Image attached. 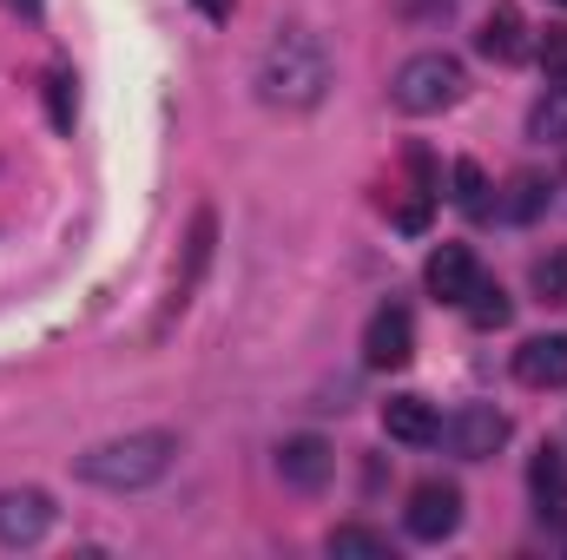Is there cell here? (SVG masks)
Segmentation results:
<instances>
[{
	"label": "cell",
	"mask_w": 567,
	"mask_h": 560,
	"mask_svg": "<svg viewBox=\"0 0 567 560\" xmlns=\"http://www.w3.org/2000/svg\"><path fill=\"white\" fill-rule=\"evenodd\" d=\"M178 462V435L172 428H133V435H113V442H93L73 475L86 488H106V495H140L152 481H165Z\"/></svg>",
	"instance_id": "obj_1"
},
{
	"label": "cell",
	"mask_w": 567,
	"mask_h": 560,
	"mask_svg": "<svg viewBox=\"0 0 567 560\" xmlns=\"http://www.w3.org/2000/svg\"><path fill=\"white\" fill-rule=\"evenodd\" d=\"M323 93H330V53H323V40L303 33V27L278 33L265 46V60H258V100L278 106V113H310Z\"/></svg>",
	"instance_id": "obj_2"
},
{
	"label": "cell",
	"mask_w": 567,
	"mask_h": 560,
	"mask_svg": "<svg viewBox=\"0 0 567 560\" xmlns=\"http://www.w3.org/2000/svg\"><path fill=\"white\" fill-rule=\"evenodd\" d=\"M468 93V73L455 53H410L390 80V106L410 113V120H429V113H449L455 100Z\"/></svg>",
	"instance_id": "obj_3"
},
{
	"label": "cell",
	"mask_w": 567,
	"mask_h": 560,
	"mask_svg": "<svg viewBox=\"0 0 567 560\" xmlns=\"http://www.w3.org/2000/svg\"><path fill=\"white\" fill-rule=\"evenodd\" d=\"M508 435H515V422L502 416L495 403H468V409H455V416L442 422L435 442H449V455H462V462H488Z\"/></svg>",
	"instance_id": "obj_4"
},
{
	"label": "cell",
	"mask_w": 567,
	"mask_h": 560,
	"mask_svg": "<svg viewBox=\"0 0 567 560\" xmlns=\"http://www.w3.org/2000/svg\"><path fill=\"white\" fill-rule=\"evenodd\" d=\"M403 528H410V541H449L455 528H462V488L455 481H416L410 488V508H403Z\"/></svg>",
	"instance_id": "obj_5"
},
{
	"label": "cell",
	"mask_w": 567,
	"mask_h": 560,
	"mask_svg": "<svg viewBox=\"0 0 567 560\" xmlns=\"http://www.w3.org/2000/svg\"><path fill=\"white\" fill-rule=\"evenodd\" d=\"M416 356V317L403 303H383L370 323H363V363L370 370H403Z\"/></svg>",
	"instance_id": "obj_6"
},
{
	"label": "cell",
	"mask_w": 567,
	"mask_h": 560,
	"mask_svg": "<svg viewBox=\"0 0 567 560\" xmlns=\"http://www.w3.org/2000/svg\"><path fill=\"white\" fill-rule=\"evenodd\" d=\"M53 528L47 488H0V548H40Z\"/></svg>",
	"instance_id": "obj_7"
},
{
	"label": "cell",
	"mask_w": 567,
	"mask_h": 560,
	"mask_svg": "<svg viewBox=\"0 0 567 560\" xmlns=\"http://www.w3.org/2000/svg\"><path fill=\"white\" fill-rule=\"evenodd\" d=\"M278 475H284V488H297V495H323L330 475H337V448L323 435H290L278 448Z\"/></svg>",
	"instance_id": "obj_8"
},
{
	"label": "cell",
	"mask_w": 567,
	"mask_h": 560,
	"mask_svg": "<svg viewBox=\"0 0 567 560\" xmlns=\"http://www.w3.org/2000/svg\"><path fill=\"white\" fill-rule=\"evenodd\" d=\"M212 238H218V218H212V205H198V218H192V238H185V271L172 278V303H165V317H158V330H172V317L192 303V290L205 278V265H212Z\"/></svg>",
	"instance_id": "obj_9"
},
{
	"label": "cell",
	"mask_w": 567,
	"mask_h": 560,
	"mask_svg": "<svg viewBox=\"0 0 567 560\" xmlns=\"http://www.w3.org/2000/svg\"><path fill=\"white\" fill-rule=\"evenodd\" d=\"M475 278H482V265H475V251H468V245H435V251H429V265H423L429 297H435V303H455V310H462V297L475 290Z\"/></svg>",
	"instance_id": "obj_10"
},
{
	"label": "cell",
	"mask_w": 567,
	"mask_h": 560,
	"mask_svg": "<svg viewBox=\"0 0 567 560\" xmlns=\"http://www.w3.org/2000/svg\"><path fill=\"white\" fill-rule=\"evenodd\" d=\"M515 376L528 390H567V330H548V336H528L515 350Z\"/></svg>",
	"instance_id": "obj_11"
},
{
	"label": "cell",
	"mask_w": 567,
	"mask_h": 560,
	"mask_svg": "<svg viewBox=\"0 0 567 560\" xmlns=\"http://www.w3.org/2000/svg\"><path fill=\"white\" fill-rule=\"evenodd\" d=\"M383 428H390V442H403V448H429V442L442 435V416H435L429 396H390V403H383Z\"/></svg>",
	"instance_id": "obj_12"
},
{
	"label": "cell",
	"mask_w": 567,
	"mask_h": 560,
	"mask_svg": "<svg viewBox=\"0 0 567 560\" xmlns=\"http://www.w3.org/2000/svg\"><path fill=\"white\" fill-rule=\"evenodd\" d=\"M475 46L488 53V60H502V66H515V60H528V20H522V7H495L488 20H482V33H475Z\"/></svg>",
	"instance_id": "obj_13"
},
{
	"label": "cell",
	"mask_w": 567,
	"mask_h": 560,
	"mask_svg": "<svg viewBox=\"0 0 567 560\" xmlns=\"http://www.w3.org/2000/svg\"><path fill=\"white\" fill-rule=\"evenodd\" d=\"M528 495H535V508L548 521H561L567 515V448H542L528 462Z\"/></svg>",
	"instance_id": "obj_14"
},
{
	"label": "cell",
	"mask_w": 567,
	"mask_h": 560,
	"mask_svg": "<svg viewBox=\"0 0 567 560\" xmlns=\"http://www.w3.org/2000/svg\"><path fill=\"white\" fill-rule=\"evenodd\" d=\"M548 178H535V172H522V178H508V191L495 198V218H508V225H535L542 211H548Z\"/></svg>",
	"instance_id": "obj_15"
},
{
	"label": "cell",
	"mask_w": 567,
	"mask_h": 560,
	"mask_svg": "<svg viewBox=\"0 0 567 560\" xmlns=\"http://www.w3.org/2000/svg\"><path fill=\"white\" fill-rule=\"evenodd\" d=\"M528 139L535 145H567V80H548V93L528 113Z\"/></svg>",
	"instance_id": "obj_16"
},
{
	"label": "cell",
	"mask_w": 567,
	"mask_h": 560,
	"mask_svg": "<svg viewBox=\"0 0 567 560\" xmlns=\"http://www.w3.org/2000/svg\"><path fill=\"white\" fill-rule=\"evenodd\" d=\"M449 185H455V191H449V198H455V211H468V218H488V211H495V198H488L495 185L482 178V165H475V158H455V165H449Z\"/></svg>",
	"instance_id": "obj_17"
},
{
	"label": "cell",
	"mask_w": 567,
	"mask_h": 560,
	"mask_svg": "<svg viewBox=\"0 0 567 560\" xmlns=\"http://www.w3.org/2000/svg\"><path fill=\"white\" fill-rule=\"evenodd\" d=\"M462 310H468V317H475L482 330H502L515 303H508V290H502V283H495V278H475V290L462 297Z\"/></svg>",
	"instance_id": "obj_18"
},
{
	"label": "cell",
	"mask_w": 567,
	"mask_h": 560,
	"mask_svg": "<svg viewBox=\"0 0 567 560\" xmlns=\"http://www.w3.org/2000/svg\"><path fill=\"white\" fill-rule=\"evenodd\" d=\"M330 554H363V560H390V535H377V528H363V521H343V528H330Z\"/></svg>",
	"instance_id": "obj_19"
},
{
	"label": "cell",
	"mask_w": 567,
	"mask_h": 560,
	"mask_svg": "<svg viewBox=\"0 0 567 560\" xmlns=\"http://www.w3.org/2000/svg\"><path fill=\"white\" fill-rule=\"evenodd\" d=\"M528 283H535V297H542V303H567V251H548V258H535Z\"/></svg>",
	"instance_id": "obj_20"
},
{
	"label": "cell",
	"mask_w": 567,
	"mask_h": 560,
	"mask_svg": "<svg viewBox=\"0 0 567 560\" xmlns=\"http://www.w3.org/2000/svg\"><path fill=\"white\" fill-rule=\"evenodd\" d=\"M535 53H542V66H548V80H567V27H548Z\"/></svg>",
	"instance_id": "obj_21"
},
{
	"label": "cell",
	"mask_w": 567,
	"mask_h": 560,
	"mask_svg": "<svg viewBox=\"0 0 567 560\" xmlns=\"http://www.w3.org/2000/svg\"><path fill=\"white\" fill-rule=\"evenodd\" d=\"M205 13H218V20H225V13H231V0H205Z\"/></svg>",
	"instance_id": "obj_22"
},
{
	"label": "cell",
	"mask_w": 567,
	"mask_h": 560,
	"mask_svg": "<svg viewBox=\"0 0 567 560\" xmlns=\"http://www.w3.org/2000/svg\"><path fill=\"white\" fill-rule=\"evenodd\" d=\"M561 7H567V0H561Z\"/></svg>",
	"instance_id": "obj_23"
}]
</instances>
